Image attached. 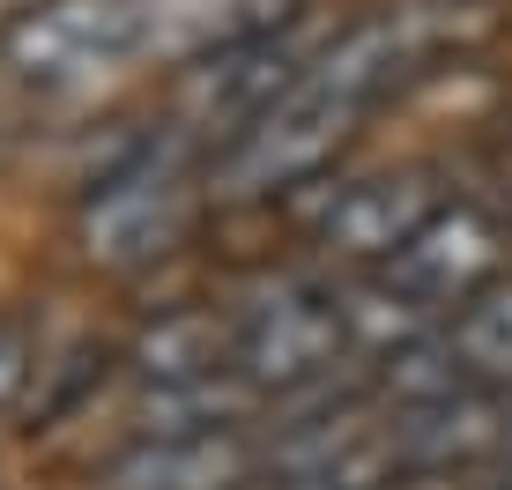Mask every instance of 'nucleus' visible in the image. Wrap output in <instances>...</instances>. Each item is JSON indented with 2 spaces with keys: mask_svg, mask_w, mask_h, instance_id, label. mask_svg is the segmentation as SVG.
Returning <instances> with one entry per match:
<instances>
[{
  "mask_svg": "<svg viewBox=\"0 0 512 490\" xmlns=\"http://www.w3.org/2000/svg\"><path fill=\"white\" fill-rule=\"evenodd\" d=\"M141 60L134 0H23L0 15V75L30 97H82Z\"/></svg>",
  "mask_w": 512,
  "mask_h": 490,
  "instance_id": "obj_4",
  "label": "nucleus"
},
{
  "mask_svg": "<svg viewBox=\"0 0 512 490\" xmlns=\"http://www.w3.org/2000/svg\"><path fill=\"white\" fill-rule=\"evenodd\" d=\"M490 164H498V179H505V194H512V112L498 119V142H490Z\"/></svg>",
  "mask_w": 512,
  "mask_h": 490,
  "instance_id": "obj_10",
  "label": "nucleus"
},
{
  "mask_svg": "<svg viewBox=\"0 0 512 490\" xmlns=\"http://www.w3.org/2000/svg\"><path fill=\"white\" fill-rule=\"evenodd\" d=\"M30 379H38V342L15 312H0V409H23Z\"/></svg>",
  "mask_w": 512,
  "mask_h": 490,
  "instance_id": "obj_9",
  "label": "nucleus"
},
{
  "mask_svg": "<svg viewBox=\"0 0 512 490\" xmlns=\"http://www.w3.org/2000/svg\"><path fill=\"white\" fill-rule=\"evenodd\" d=\"M401 490H409V483H401Z\"/></svg>",
  "mask_w": 512,
  "mask_h": 490,
  "instance_id": "obj_11",
  "label": "nucleus"
},
{
  "mask_svg": "<svg viewBox=\"0 0 512 490\" xmlns=\"http://www.w3.org/2000/svg\"><path fill=\"white\" fill-rule=\"evenodd\" d=\"M268 446L253 424H193V431H134L97 461V490H260Z\"/></svg>",
  "mask_w": 512,
  "mask_h": 490,
  "instance_id": "obj_6",
  "label": "nucleus"
},
{
  "mask_svg": "<svg viewBox=\"0 0 512 490\" xmlns=\"http://www.w3.org/2000/svg\"><path fill=\"white\" fill-rule=\"evenodd\" d=\"M446 342L453 357H461V372L475 379V387H512V275H498L475 305H461L446 320Z\"/></svg>",
  "mask_w": 512,
  "mask_h": 490,
  "instance_id": "obj_8",
  "label": "nucleus"
},
{
  "mask_svg": "<svg viewBox=\"0 0 512 490\" xmlns=\"http://www.w3.org/2000/svg\"><path fill=\"white\" fill-rule=\"evenodd\" d=\"M201 171H208L201 149H186L171 127L127 142L104 171L82 179V201H75L82 260L104 268V275H141L156 260H171L193 238V216L208 201Z\"/></svg>",
  "mask_w": 512,
  "mask_h": 490,
  "instance_id": "obj_2",
  "label": "nucleus"
},
{
  "mask_svg": "<svg viewBox=\"0 0 512 490\" xmlns=\"http://www.w3.org/2000/svg\"><path fill=\"white\" fill-rule=\"evenodd\" d=\"M231 342H238V379L260 401H297L357 357L342 283H320V275H260L253 290H238Z\"/></svg>",
  "mask_w": 512,
  "mask_h": 490,
  "instance_id": "obj_3",
  "label": "nucleus"
},
{
  "mask_svg": "<svg viewBox=\"0 0 512 490\" xmlns=\"http://www.w3.org/2000/svg\"><path fill=\"white\" fill-rule=\"evenodd\" d=\"M446 201L453 194L438 186L431 164H386V171H364V179H334L327 194H320V216H312V245H320L327 268L372 275Z\"/></svg>",
  "mask_w": 512,
  "mask_h": 490,
  "instance_id": "obj_5",
  "label": "nucleus"
},
{
  "mask_svg": "<svg viewBox=\"0 0 512 490\" xmlns=\"http://www.w3.org/2000/svg\"><path fill=\"white\" fill-rule=\"evenodd\" d=\"M512 30V0H379V8L334 23L305 75L282 90L238 142L208 156V201H282L320 186L334 156L364 127L423 90L431 75L490 52Z\"/></svg>",
  "mask_w": 512,
  "mask_h": 490,
  "instance_id": "obj_1",
  "label": "nucleus"
},
{
  "mask_svg": "<svg viewBox=\"0 0 512 490\" xmlns=\"http://www.w3.org/2000/svg\"><path fill=\"white\" fill-rule=\"evenodd\" d=\"M127 364H134L141 387H208V379H238L231 297H223V305H164L127 342Z\"/></svg>",
  "mask_w": 512,
  "mask_h": 490,
  "instance_id": "obj_7",
  "label": "nucleus"
}]
</instances>
